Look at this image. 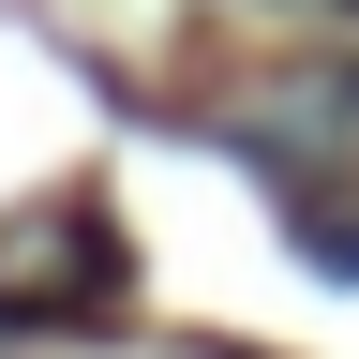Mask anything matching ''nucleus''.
Segmentation results:
<instances>
[]
</instances>
